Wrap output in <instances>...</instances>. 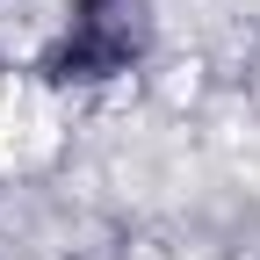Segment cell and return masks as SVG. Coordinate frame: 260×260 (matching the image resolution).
<instances>
[{"label":"cell","instance_id":"1","mask_svg":"<svg viewBox=\"0 0 260 260\" xmlns=\"http://www.w3.org/2000/svg\"><path fill=\"white\" fill-rule=\"evenodd\" d=\"M145 44H152V0H80L58 51L44 58V73L51 80H109V73H130Z\"/></svg>","mask_w":260,"mask_h":260}]
</instances>
